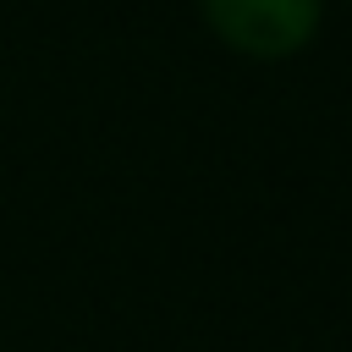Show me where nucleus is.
Here are the masks:
<instances>
[{"label":"nucleus","instance_id":"1","mask_svg":"<svg viewBox=\"0 0 352 352\" xmlns=\"http://www.w3.org/2000/svg\"><path fill=\"white\" fill-rule=\"evenodd\" d=\"M204 28L248 60H292L314 44L324 0H198Z\"/></svg>","mask_w":352,"mask_h":352}]
</instances>
